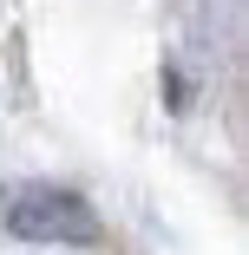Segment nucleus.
Wrapping results in <instances>:
<instances>
[{
	"label": "nucleus",
	"mask_w": 249,
	"mask_h": 255,
	"mask_svg": "<svg viewBox=\"0 0 249 255\" xmlns=\"http://www.w3.org/2000/svg\"><path fill=\"white\" fill-rule=\"evenodd\" d=\"M7 216H13V229H20V236H59V229H72V236H92V216L79 210L72 196H53V190H33V196H20Z\"/></svg>",
	"instance_id": "nucleus-1"
}]
</instances>
